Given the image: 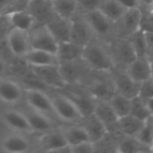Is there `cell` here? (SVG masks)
I'll use <instances>...</instances> for the list:
<instances>
[{"instance_id":"1","label":"cell","mask_w":153,"mask_h":153,"mask_svg":"<svg viewBox=\"0 0 153 153\" xmlns=\"http://www.w3.org/2000/svg\"><path fill=\"white\" fill-rule=\"evenodd\" d=\"M82 58L91 70L110 71L114 67L109 43L96 37L83 47Z\"/></svg>"},{"instance_id":"2","label":"cell","mask_w":153,"mask_h":153,"mask_svg":"<svg viewBox=\"0 0 153 153\" xmlns=\"http://www.w3.org/2000/svg\"><path fill=\"white\" fill-rule=\"evenodd\" d=\"M83 17L91 27L94 36L108 43L117 37L115 22L108 19L100 9L85 12Z\"/></svg>"},{"instance_id":"3","label":"cell","mask_w":153,"mask_h":153,"mask_svg":"<svg viewBox=\"0 0 153 153\" xmlns=\"http://www.w3.org/2000/svg\"><path fill=\"white\" fill-rule=\"evenodd\" d=\"M51 100L54 115L61 121L77 124L83 117L77 104L70 97L57 95Z\"/></svg>"},{"instance_id":"4","label":"cell","mask_w":153,"mask_h":153,"mask_svg":"<svg viewBox=\"0 0 153 153\" xmlns=\"http://www.w3.org/2000/svg\"><path fill=\"white\" fill-rule=\"evenodd\" d=\"M114 67L126 70L137 57L128 38L117 37L109 43Z\"/></svg>"},{"instance_id":"5","label":"cell","mask_w":153,"mask_h":153,"mask_svg":"<svg viewBox=\"0 0 153 153\" xmlns=\"http://www.w3.org/2000/svg\"><path fill=\"white\" fill-rule=\"evenodd\" d=\"M30 31L31 32H29V35L31 48L45 50L57 55L59 42L56 40L47 24L44 23L36 29H32Z\"/></svg>"},{"instance_id":"6","label":"cell","mask_w":153,"mask_h":153,"mask_svg":"<svg viewBox=\"0 0 153 153\" xmlns=\"http://www.w3.org/2000/svg\"><path fill=\"white\" fill-rule=\"evenodd\" d=\"M97 76L88 87V91L97 100L108 101L116 92L110 71H97Z\"/></svg>"},{"instance_id":"7","label":"cell","mask_w":153,"mask_h":153,"mask_svg":"<svg viewBox=\"0 0 153 153\" xmlns=\"http://www.w3.org/2000/svg\"><path fill=\"white\" fill-rule=\"evenodd\" d=\"M110 74L114 81L117 92L129 99H133L139 95L141 83L134 81L126 70L113 67L110 70Z\"/></svg>"},{"instance_id":"8","label":"cell","mask_w":153,"mask_h":153,"mask_svg":"<svg viewBox=\"0 0 153 153\" xmlns=\"http://www.w3.org/2000/svg\"><path fill=\"white\" fill-rule=\"evenodd\" d=\"M141 11L139 7L127 9L125 13L115 22L117 37L128 38L136 30H140Z\"/></svg>"},{"instance_id":"9","label":"cell","mask_w":153,"mask_h":153,"mask_svg":"<svg viewBox=\"0 0 153 153\" xmlns=\"http://www.w3.org/2000/svg\"><path fill=\"white\" fill-rule=\"evenodd\" d=\"M6 45L12 54L23 58L31 48L29 32L12 28L6 35Z\"/></svg>"},{"instance_id":"10","label":"cell","mask_w":153,"mask_h":153,"mask_svg":"<svg viewBox=\"0 0 153 153\" xmlns=\"http://www.w3.org/2000/svg\"><path fill=\"white\" fill-rule=\"evenodd\" d=\"M93 113L104 124L108 132H121L118 126L119 117H117L108 101L96 99Z\"/></svg>"},{"instance_id":"11","label":"cell","mask_w":153,"mask_h":153,"mask_svg":"<svg viewBox=\"0 0 153 153\" xmlns=\"http://www.w3.org/2000/svg\"><path fill=\"white\" fill-rule=\"evenodd\" d=\"M26 101L30 109H34L44 114H54L52 100L45 92L38 89H27L25 91Z\"/></svg>"},{"instance_id":"12","label":"cell","mask_w":153,"mask_h":153,"mask_svg":"<svg viewBox=\"0 0 153 153\" xmlns=\"http://www.w3.org/2000/svg\"><path fill=\"white\" fill-rule=\"evenodd\" d=\"M40 146L47 152H71V148L61 130L45 133L40 139Z\"/></svg>"},{"instance_id":"13","label":"cell","mask_w":153,"mask_h":153,"mask_svg":"<svg viewBox=\"0 0 153 153\" xmlns=\"http://www.w3.org/2000/svg\"><path fill=\"white\" fill-rule=\"evenodd\" d=\"M88 134L90 141L94 144L100 142L108 133L104 124L98 118V117L92 112L84 115L78 122Z\"/></svg>"},{"instance_id":"14","label":"cell","mask_w":153,"mask_h":153,"mask_svg":"<svg viewBox=\"0 0 153 153\" xmlns=\"http://www.w3.org/2000/svg\"><path fill=\"white\" fill-rule=\"evenodd\" d=\"M94 37L91 27L83 16L80 19H72L70 41L84 47Z\"/></svg>"},{"instance_id":"15","label":"cell","mask_w":153,"mask_h":153,"mask_svg":"<svg viewBox=\"0 0 153 153\" xmlns=\"http://www.w3.org/2000/svg\"><path fill=\"white\" fill-rule=\"evenodd\" d=\"M23 58L26 63L33 68L59 65L57 55L40 49L30 48Z\"/></svg>"},{"instance_id":"16","label":"cell","mask_w":153,"mask_h":153,"mask_svg":"<svg viewBox=\"0 0 153 153\" xmlns=\"http://www.w3.org/2000/svg\"><path fill=\"white\" fill-rule=\"evenodd\" d=\"M136 82L142 83L152 78V64L147 56H137L126 69Z\"/></svg>"},{"instance_id":"17","label":"cell","mask_w":153,"mask_h":153,"mask_svg":"<svg viewBox=\"0 0 153 153\" xmlns=\"http://www.w3.org/2000/svg\"><path fill=\"white\" fill-rule=\"evenodd\" d=\"M2 118L4 123L14 132L22 134L32 133L28 117L24 113L13 109H9L3 113Z\"/></svg>"},{"instance_id":"18","label":"cell","mask_w":153,"mask_h":153,"mask_svg":"<svg viewBox=\"0 0 153 153\" xmlns=\"http://www.w3.org/2000/svg\"><path fill=\"white\" fill-rule=\"evenodd\" d=\"M23 95L21 86L14 81L0 78V101L8 105L18 104Z\"/></svg>"},{"instance_id":"19","label":"cell","mask_w":153,"mask_h":153,"mask_svg":"<svg viewBox=\"0 0 153 153\" xmlns=\"http://www.w3.org/2000/svg\"><path fill=\"white\" fill-rule=\"evenodd\" d=\"M0 147L4 152L23 153L30 150V143L23 134L16 132L4 137L1 141Z\"/></svg>"},{"instance_id":"20","label":"cell","mask_w":153,"mask_h":153,"mask_svg":"<svg viewBox=\"0 0 153 153\" xmlns=\"http://www.w3.org/2000/svg\"><path fill=\"white\" fill-rule=\"evenodd\" d=\"M6 21L12 28L30 32L34 27L36 19L29 11L16 10L6 14Z\"/></svg>"},{"instance_id":"21","label":"cell","mask_w":153,"mask_h":153,"mask_svg":"<svg viewBox=\"0 0 153 153\" xmlns=\"http://www.w3.org/2000/svg\"><path fill=\"white\" fill-rule=\"evenodd\" d=\"M45 24H47V26L59 43L70 41L72 20L64 19L56 14Z\"/></svg>"},{"instance_id":"22","label":"cell","mask_w":153,"mask_h":153,"mask_svg":"<svg viewBox=\"0 0 153 153\" xmlns=\"http://www.w3.org/2000/svg\"><path fill=\"white\" fill-rule=\"evenodd\" d=\"M35 73L39 76V78L46 83L56 86V87H63L65 85L66 81L64 79L59 65H50L44 67H35Z\"/></svg>"},{"instance_id":"23","label":"cell","mask_w":153,"mask_h":153,"mask_svg":"<svg viewBox=\"0 0 153 153\" xmlns=\"http://www.w3.org/2000/svg\"><path fill=\"white\" fill-rule=\"evenodd\" d=\"M26 116L30 122L32 132L45 134L53 130V123L48 115L34 109H30L29 113H26Z\"/></svg>"},{"instance_id":"24","label":"cell","mask_w":153,"mask_h":153,"mask_svg":"<svg viewBox=\"0 0 153 153\" xmlns=\"http://www.w3.org/2000/svg\"><path fill=\"white\" fill-rule=\"evenodd\" d=\"M83 47L72 41L60 42L57 51V56L60 62H68L81 59Z\"/></svg>"},{"instance_id":"25","label":"cell","mask_w":153,"mask_h":153,"mask_svg":"<svg viewBox=\"0 0 153 153\" xmlns=\"http://www.w3.org/2000/svg\"><path fill=\"white\" fill-rule=\"evenodd\" d=\"M54 13L64 19L72 20L79 8L77 0H51Z\"/></svg>"},{"instance_id":"26","label":"cell","mask_w":153,"mask_h":153,"mask_svg":"<svg viewBox=\"0 0 153 153\" xmlns=\"http://www.w3.org/2000/svg\"><path fill=\"white\" fill-rule=\"evenodd\" d=\"M144 122L145 121H143L130 114L118 118V126L121 133L129 137H136L143 126Z\"/></svg>"},{"instance_id":"27","label":"cell","mask_w":153,"mask_h":153,"mask_svg":"<svg viewBox=\"0 0 153 153\" xmlns=\"http://www.w3.org/2000/svg\"><path fill=\"white\" fill-rule=\"evenodd\" d=\"M61 132L63 133V134L70 147L79 144L83 142L90 141L87 132L78 123H77V125H74V126H69L63 127L61 129Z\"/></svg>"},{"instance_id":"28","label":"cell","mask_w":153,"mask_h":153,"mask_svg":"<svg viewBox=\"0 0 153 153\" xmlns=\"http://www.w3.org/2000/svg\"><path fill=\"white\" fill-rule=\"evenodd\" d=\"M30 13L36 20L44 21L47 23L56 13L53 11L50 1L46 0H34L30 4Z\"/></svg>"},{"instance_id":"29","label":"cell","mask_w":153,"mask_h":153,"mask_svg":"<svg viewBox=\"0 0 153 153\" xmlns=\"http://www.w3.org/2000/svg\"><path fill=\"white\" fill-rule=\"evenodd\" d=\"M117 152L139 153L152 152V148L142 143L134 137L124 135L117 146Z\"/></svg>"},{"instance_id":"30","label":"cell","mask_w":153,"mask_h":153,"mask_svg":"<svg viewBox=\"0 0 153 153\" xmlns=\"http://www.w3.org/2000/svg\"><path fill=\"white\" fill-rule=\"evenodd\" d=\"M114 111L117 115L118 117H122L130 114L131 109V99L118 93L115 92V94L108 100Z\"/></svg>"},{"instance_id":"31","label":"cell","mask_w":153,"mask_h":153,"mask_svg":"<svg viewBox=\"0 0 153 153\" xmlns=\"http://www.w3.org/2000/svg\"><path fill=\"white\" fill-rule=\"evenodd\" d=\"M100 10L111 21L117 22L127 10L117 0H106Z\"/></svg>"},{"instance_id":"32","label":"cell","mask_w":153,"mask_h":153,"mask_svg":"<svg viewBox=\"0 0 153 153\" xmlns=\"http://www.w3.org/2000/svg\"><path fill=\"white\" fill-rule=\"evenodd\" d=\"M130 115L143 120L146 121L148 118H150L152 116L145 100L141 98L139 95L131 99V109H130Z\"/></svg>"},{"instance_id":"33","label":"cell","mask_w":153,"mask_h":153,"mask_svg":"<svg viewBox=\"0 0 153 153\" xmlns=\"http://www.w3.org/2000/svg\"><path fill=\"white\" fill-rule=\"evenodd\" d=\"M128 39L130 40L137 56H147L148 49L143 30H142L141 29L136 30L128 37Z\"/></svg>"},{"instance_id":"34","label":"cell","mask_w":153,"mask_h":153,"mask_svg":"<svg viewBox=\"0 0 153 153\" xmlns=\"http://www.w3.org/2000/svg\"><path fill=\"white\" fill-rule=\"evenodd\" d=\"M134 138L152 148L153 144V117H151L144 122L141 131Z\"/></svg>"},{"instance_id":"35","label":"cell","mask_w":153,"mask_h":153,"mask_svg":"<svg viewBox=\"0 0 153 153\" xmlns=\"http://www.w3.org/2000/svg\"><path fill=\"white\" fill-rule=\"evenodd\" d=\"M79 4V7H82L85 12L93 11L100 9L102 4L106 0H77Z\"/></svg>"},{"instance_id":"36","label":"cell","mask_w":153,"mask_h":153,"mask_svg":"<svg viewBox=\"0 0 153 153\" xmlns=\"http://www.w3.org/2000/svg\"><path fill=\"white\" fill-rule=\"evenodd\" d=\"M71 152L74 153H91L95 152V144L91 141L83 142L79 144L71 146Z\"/></svg>"},{"instance_id":"37","label":"cell","mask_w":153,"mask_h":153,"mask_svg":"<svg viewBox=\"0 0 153 153\" xmlns=\"http://www.w3.org/2000/svg\"><path fill=\"white\" fill-rule=\"evenodd\" d=\"M139 96L143 100L153 97V79H149L141 83Z\"/></svg>"},{"instance_id":"38","label":"cell","mask_w":153,"mask_h":153,"mask_svg":"<svg viewBox=\"0 0 153 153\" xmlns=\"http://www.w3.org/2000/svg\"><path fill=\"white\" fill-rule=\"evenodd\" d=\"M145 39L147 43V57L153 52V31H144Z\"/></svg>"},{"instance_id":"39","label":"cell","mask_w":153,"mask_h":153,"mask_svg":"<svg viewBox=\"0 0 153 153\" xmlns=\"http://www.w3.org/2000/svg\"><path fill=\"white\" fill-rule=\"evenodd\" d=\"M126 9H132L139 7V0H117Z\"/></svg>"},{"instance_id":"40","label":"cell","mask_w":153,"mask_h":153,"mask_svg":"<svg viewBox=\"0 0 153 153\" xmlns=\"http://www.w3.org/2000/svg\"><path fill=\"white\" fill-rule=\"evenodd\" d=\"M16 0H0V13L4 12L14 4Z\"/></svg>"},{"instance_id":"41","label":"cell","mask_w":153,"mask_h":153,"mask_svg":"<svg viewBox=\"0 0 153 153\" xmlns=\"http://www.w3.org/2000/svg\"><path fill=\"white\" fill-rule=\"evenodd\" d=\"M153 4V0H139V6L151 8Z\"/></svg>"},{"instance_id":"42","label":"cell","mask_w":153,"mask_h":153,"mask_svg":"<svg viewBox=\"0 0 153 153\" xmlns=\"http://www.w3.org/2000/svg\"><path fill=\"white\" fill-rule=\"evenodd\" d=\"M144 100L146 102V105H147V107H148L152 116L153 117V97L152 98H149L147 100Z\"/></svg>"},{"instance_id":"43","label":"cell","mask_w":153,"mask_h":153,"mask_svg":"<svg viewBox=\"0 0 153 153\" xmlns=\"http://www.w3.org/2000/svg\"><path fill=\"white\" fill-rule=\"evenodd\" d=\"M6 69H7V66H6L5 62H4V61L0 57V76L5 73Z\"/></svg>"},{"instance_id":"44","label":"cell","mask_w":153,"mask_h":153,"mask_svg":"<svg viewBox=\"0 0 153 153\" xmlns=\"http://www.w3.org/2000/svg\"><path fill=\"white\" fill-rule=\"evenodd\" d=\"M148 58H149L151 61H153V52L151 54V55H149V56H148Z\"/></svg>"},{"instance_id":"45","label":"cell","mask_w":153,"mask_h":153,"mask_svg":"<svg viewBox=\"0 0 153 153\" xmlns=\"http://www.w3.org/2000/svg\"><path fill=\"white\" fill-rule=\"evenodd\" d=\"M152 64V79H153V61H151Z\"/></svg>"},{"instance_id":"46","label":"cell","mask_w":153,"mask_h":153,"mask_svg":"<svg viewBox=\"0 0 153 153\" xmlns=\"http://www.w3.org/2000/svg\"><path fill=\"white\" fill-rule=\"evenodd\" d=\"M151 11H152V13L153 14V4L152 5V7H151Z\"/></svg>"},{"instance_id":"47","label":"cell","mask_w":153,"mask_h":153,"mask_svg":"<svg viewBox=\"0 0 153 153\" xmlns=\"http://www.w3.org/2000/svg\"><path fill=\"white\" fill-rule=\"evenodd\" d=\"M152 152H153V144L152 146Z\"/></svg>"},{"instance_id":"48","label":"cell","mask_w":153,"mask_h":153,"mask_svg":"<svg viewBox=\"0 0 153 153\" xmlns=\"http://www.w3.org/2000/svg\"><path fill=\"white\" fill-rule=\"evenodd\" d=\"M46 1H51V0H46Z\"/></svg>"}]
</instances>
